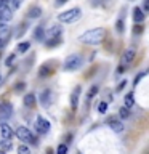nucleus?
<instances>
[{
  "mask_svg": "<svg viewBox=\"0 0 149 154\" xmlns=\"http://www.w3.org/2000/svg\"><path fill=\"white\" fill-rule=\"evenodd\" d=\"M7 3H8V7L11 8V10H16V8L21 7L23 0H7Z\"/></svg>",
  "mask_w": 149,
  "mask_h": 154,
  "instance_id": "nucleus-19",
  "label": "nucleus"
},
{
  "mask_svg": "<svg viewBox=\"0 0 149 154\" xmlns=\"http://www.w3.org/2000/svg\"><path fill=\"white\" fill-rule=\"evenodd\" d=\"M104 35H106L104 29L103 27H96V29H91V31L84 32L79 38H80V42L87 43V45H98V43H101L104 40Z\"/></svg>",
  "mask_w": 149,
  "mask_h": 154,
  "instance_id": "nucleus-1",
  "label": "nucleus"
},
{
  "mask_svg": "<svg viewBox=\"0 0 149 154\" xmlns=\"http://www.w3.org/2000/svg\"><path fill=\"white\" fill-rule=\"evenodd\" d=\"M0 154H5V151H0Z\"/></svg>",
  "mask_w": 149,
  "mask_h": 154,
  "instance_id": "nucleus-37",
  "label": "nucleus"
},
{
  "mask_svg": "<svg viewBox=\"0 0 149 154\" xmlns=\"http://www.w3.org/2000/svg\"><path fill=\"white\" fill-rule=\"evenodd\" d=\"M51 38H53V40H48V42H47V45H48V47H53V45H56V43H59V42H61V38H59V37H51Z\"/></svg>",
  "mask_w": 149,
  "mask_h": 154,
  "instance_id": "nucleus-28",
  "label": "nucleus"
},
{
  "mask_svg": "<svg viewBox=\"0 0 149 154\" xmlns=\"http://www.w3.org/2000/svg\"><path fill=\"white\" fill-rule=\"evenodd\" d=\"M79 18H80V8L79 7L71 8V10H67V11H62V13L58 14V19H59L61 23H74Z\"/></svg>",
  "mask_w": 149,
  "mask_h": 154,
  "instance_id": "nucleus-2",
  "label": "nucleus"
},
{
  "mask_svg": "<svg viewBox=\"0 0 149 154\" xmlns=\"http://www.w3.org/2000/svg\"><path fill=\"white\" fill-rule=\"evenodd\" d=\"M108 124H109V127L114 130V132H117V133H120V132H123V124L122 122H119V120H115V119H108Z\"/></svg>",
  "mask_w": 149,
  "mask_h": 154,
  "instance_id": "nucleus-10",
  "label": "nucleus"
},
{
  "mask_svg": "<svg viewBox=\"0 0 149 154\" xmlns=\"http://www.w3.org/2000/svg\"><path fill=\"white\" fill-rule=\"evenodd\" d=\"M144 75H146V74H144V72H141V74H139V75L136 77V79H135V87H136V84H138V82H139V80H141V79H143V77H144Z\"/></svg>",
  "mask_w": 149,
  "mask_h": 154,
  "instance_id": "nucleus-32",
  "label": "nucleus"
},
{
  "mask_svg": "<svg viewBox=\"0 0 149 154\" xmlns=\"http://www.w3.org/2000/svg\"><path fill=\"white\" fill-rule=\"evenodd\" d=\"M24 104L27 106V108H32L34 104H35V95L34 93H29L24 96Z\"/></svg>",
  "mask_w": 149,
  "mask_h": 154,
  "instance_id": "nucleus-15",
  "label": "nucleus"
},
{
  "mask_svg": "<svg viewBox=\"0 0 149 154\" xmlns=\"http://www.w3.org/2000/svg\"><path fill=\"white\" fill-rule=\"evenodd\" d=\"M50 122L45 119V117H42V116H38V117L35 119V130L38 133H47L48 130H50Z\"/></svg>",
  "mask_w": 149,
  "mask_h": 154,
  "instance_id": "nucleus-5",
  "label": "nucleus"
},
{
  "mask_svg": "<svg viewBox=\"0 0 149 154\" xmlns=\"http://www.w3.org/2000/svg\"><path fill=\"white\" fill-rule=\"evenodd\" d=\"M0 82H2V74H0Z\"/></svg>",
  "mask_w": 149,
  "mask_h": 154,
  "instance_id": "nucleus-38",
  "label": "nucleus"
},
{
  "mask_svg": "<svg viewBox=\"0 0 149 154\" xmlns=\"http://www.w3.org/2000/svg\"><path fill=\"white\" fill-rule=\"evenodd\" d=\"M14 133H16V137L21 140V141L27 143V144H35V143H37L35 137H34L32 132H31V130H29L27 127H18Z\"/></svg>",
  "mask_w": 149,
  "mask_h": 154,
  "instance_id": "nucleus-3",
  "label": "nucleus"
},
{
  "mask_svg": "<svg viewBox=\"0 0 149 154\" xmlns=\"http://www.w3.org/2000/svg\"><path fill=\"white\" fill-rule=\"evenodd\" d=\"M40 101H42V104H43V106H48V104H50V103H51V91H50V90L42 91Z\"/></svg>",
  "mask_w": 149,
  "mask_h": 154,
  "instance_id": "nucleus-14",
  "label": "nucleus"
},
{
  "mask_svg": "<svg viewBox=\"0 0 149 154\" xmlns=\"http://www.w3.org/2000/svg\"><path fill=\"white\" fill-rule=\"evenodd\" d=\"M0 148H2V151H10V149H11V143H10V140H5L3 138V141L0 143Z\"/></svg>",
  "mask_w": 149,
  "mask_h": 154,
  "instance_id": "nucleus-23",
  "label": "nucleus"
},
{
  "mask_svg": "<svg viewBox=\"0 0 149 154\" xmlns=\"http://www.w3.org/2000/svg\"><path fill=\"white\" fill-rule=\"evenodd\" d=\"M40 14H42V10L38 7H32L29 10V18H38Z\"/></svg>",
  "mask_w": 149,
  "mask_h": 154,
  "instance_id": "nucleus-17",
  "label": "nucleus"
},
{
  "mask_svg": "<svg viewBox=\"0 0 149 154\" xmlns=\"http://www.w3.org/2000/svg\"><path fill=\"white\" fill-rule=\"evenodd\" d=\"M18 154H31V149H29L26 144H19L18 148Z\"/></svg>",
  "mask_w": 149,
  "mask_h": 154,
  "instance_id": "nucleus-24",
  "label": "nucleus"
},
{
  "mask_svg": "<svg viewBox=\"0 0 149 154\" xmlns=\"http://www.w3.org/2000/svg\"><path fill=\"white\" fill-rule=\"evenodd\" d=\"M106 109H108V103H106V101H101L99 106H98V111H99L101 114H104V112H106Z\"/></svg>",
  "mask_w": 149,
  "mask_h": 154,
  "instance_id": "nucleus-27",
  "label": "nucleus"
},
{
  "mask_svg": "<svg viewBox=\"0 0 149 154\" xmlns=\"http://www.w3.org/2000/svg\"><path fill=\"white\" fill-rule=\"evenodd\" d=\"M67 152V146L66 144H59V146L56 148V154H66Z\"/></svg>",
  "mask_w": 149,
  "mask_h": 154,
  "instance_id": "nucleus-26",
  "label": "nucleus"
},
{
  "mask_svg": "<svg viewBox=\"0 0 149 154\" xmlns=\"http://www.w3.org/2000/svg\"><path fill=\"white\" fill-rule=\"evenodd\" d=\"M48 74H50V69H48L47 66H42L40 71H38V77H47Z\"/></svg>",
  "mask_w": 149,
  "mask_h": 154,
  "instance_id": "nucleus-25",
  "label": "nucleus"
},
{
  "mask_svg": "<svg viewBox=\"0 0 149 154\" xmlns=\"http://www.w3.org/2000/svg\"><path fill=\"white\" fill-rule=\"evenodd\" d=\"M79 96H80V87H75L74 88V93L71 96V108L75 109L77 104H79Z\"/></svg>",
  "mask_w": 149,
  "mask_h": 154,
  "instance_id": "nucleus-12",
  "label": "nucleus"
},
{
  "mask_svg": "<svg viewBox=\"0 0 149 154\" xmlns=\"http://www.w3.org/2000/svg\"><path fill=\"white\" fill-rule=\"evenodd\" d=\"M34 37H35V40H43L45 38V31H43V26H37L35 32H34Z\"/></svg>",
  "mask_w": 149,
  "mask_h": 154,
  "instance_id": "nucleus-16",
  "label": "nucleus"
},
{
  "mask_svg": "<svg viewBox=\"0 0 149 154\" xmlns=\"http://www.w3.org/2000/svg\"><path fill=\"white\" fill-rule=\"evenodd\" d=\"M10 34V27L7 26V24H0V38L7 37Z\"/></svg>",
  "mask_w": 149,
  "mask_h": 154,
  "instance_id": "nucleus-21",
  "label": "nucleus"
},
{
  "mask_svg": "<svg viewBox=\"0 0 149 154\" xmlns=\"http://www.w3.org/2000/svg\"><path fill=\"white\" fill-rule=\"evenodd\" d=\"M135 104V100H133V93H128L127 96H125V108H132V106Z\"/></svg>",
  "mask_w": 149,
  "mask_h": 154,
  "instance_id": "nucleus-20",
  "label": "nucleus"
},
{
  "mask_svg": "<svg viewBox=\"0 0 149 154\" xmlns=\"http://www.w3.org/2000/svg\"><path fill=\"white\" fill-rule=\"evenodd\" d=\"M13 60H14V55H11V56H8L7 60H5V64H7V66H11V63H13Z\"/></svg>",
  "mask_w": 149,
  "mask_h": 154,
  "instance_id": "nucleus-31",
  "label": "nucleus"
},
{
  "mask_svg": "<svg viewBox=\"0 0 149 154\" xmlns=\"http://www.w3.org/2000/svg\"><path fill=\"white\" fill-rule=\"evenodd\" d=\"M13 112V106L10 103H3L0 106V122H3L5 119H8Z\"/></svg>",
  "mask_w": 149,
  "mask_h": 154,
  "instance_id": "nucleus-8",
  "label": "nucleus"
},
{
  "mask_svg": "<svg viewBox=\"0 0 149 154\" xmlns=\"http://www.w3.org/2000/svg\"><path fill=\"white\" fill-rule=\"evenodd\" d=\"M96 93H98V87L93 85V87L90 88V91H88V98H93V96H95Z\"/></svg>",
  "mask_w": 149,
  "mask_h": 154,
  "instance_id": "nucleus-29",
  "label": "nucleus"
},
{
  "mask_svg": "<svg viewBox=\"0 0 149 154\" xmlns=\"http://www.w3.org/2000/svg\"><path fill=\"white\" fill-rule=\"evenodd\" d=\"M23 88H24V84H18V85H16V91L23 90Z\"/></svg>",
  "mask_w": 149,
  "mask_h": 154,
  "instance_id": "nucleus-35",
  "label": "nucleus"
},
{
  "mask_svg": "<svg viewBox=\"0 0 149 154\" xmlns=\"http://www.w3.org/2000/svg\"><path fill=\"white\" fill-rule=\"evenodd\" d=\"M144 18H146V13L143 11L141 8H135L133 10V19H135V23H138V24H141L144 21Z\"/></svg>",
  "mask_w": 149,
  "mask_h": 154,
  "instance_id": "nucleus-11",
  "label": "nucleus"
},
{
  "mask_svg": "<svg viewBox=\"0 0 149 154\" xmlns=\"http://www.w3.org/2000/svg\"><path fill=\"white\" fill-rule=\"evenodd\" d=\"M61 32H62V29L59 26H55V27H51L50 31H47V35L45 38H51V37H59L61 35Z\"/></svg>",
  "mask_w": 149,
  "mask_h": 154,
  "instance_id": "nucleus-13",
  "label": "nucleus"
},
{
  "mask_svg": "<svg viewBox=\"0 0 149 154\" xmlns=\"http://www.w3.org/2000/svg\"><path fill=\"white\" fill-rule=\"evenodd\" d=\"M119 116H120L122 119H128V117H130L128 108H125V106H123V108H120V109H119Z\"/></svg>",
  "mask_w": 149,
  "mask_h": 154,
  "instance_id": "nucleus-22",
  "label": "nucleus"
},
{
  "mask_svg": "<svg viewBox=\"0 0 149 154\" xmlns=\"http://www.w3.org/2000/svg\"><path fill=\"white\" fill-rule=\"evenodd\" d=\"M84 64V60H82L80 55H69L64 61V67L67 71H75Z\"/></svg>",
  "mask_w": 149,
  "mask_h": 154,
  "instance_id": "nucleus-4",
  "label": "nucleus"
},
{
  "mask_svg": "<svg viewBox=\"0 0 149 154\" xmlns=\"http://www.w3.org/2000/svg\"><path fill=\"white\" fill-rule=\"evenodd\" d=\"M0 133H2V137L5 140H10L13 137V128L7 122H0Z\"/></svg>",
  "mask_w": 149,
  "mask_h": 154,
  "instance_id": "nucleus-9",
  "label": "nucleus"
},
{
  "mask_svg": "<svg viewBox=\"0 0 149 154\" xmlns=\"http://www.w3.org/2000/svg\"><path fill=\"white\" fill-rule=\"evenodd\" d=\"M141 31H143V27H141V26H138V27L135 26V29H133V32H135V34H139Z\"/></svg>",
  "mask_w": 149,
  "mask_h": 154,
  "instance_id": "nucleus-33",
  "label": "nucleus"
},
{
  "mask_svg": "<svg viewBox=\"0 0 149 154\" xmlns=\"http://www.w3.org/2000/svg\"><path fill=\"white\" fill-rule=\"evenodd\" d=\"M135 55H136V50H135L133 47H132V48H128V50H125V51H123V55H122V58H120V64H122V66H128L130 63L133 61Z\"/></svg>",
  "mask_w": 149,
  "mask_h": 154,
  "instance_id": "nucleus-7",
  "label": "nucleus"
},
{
  "mask_svg": "<svg viewBox=\"0 0 149 154\" xmlns=\"http://www.w3.org/2000/svg\"><path fill=\"white\" fill-rule=\"evenodd\" d=\"M67 0H56V5H62V3H66Z\"/></svg>",
  "mask_w": 149,
  "mask_h": 154,
  "instance_id": "nucleus-36",
  "label": "nucleus"
},
{
  "mask_svg": "<svg viewBox=\"0 0 149 154\" xmlns=\"http://www.w3.org/2000/svg\"><path fill=\"white\" fill-rule=\"evenodd\" d=\"M123 31V21L122 19H119L117 21V32H122Z\"/></svg>",
  "mask_w": 149,
  "mask_h": 154,
  "instance_id": "nucleus-30",
  "label": "nucleus"
},
{
  "mask_svg": "<svg viewBox=\"0 0 149 154\" xmlns=\"http://www.w3.org/2000/svg\"><path fill=\"white\" fill-rule=\"evenodd\" d=\"M29 47H31V43L23 42V43H19V45L16 47V51H18V53H26V51L29 50Z\"/></svg>",
  "mask_w": 149,
  "mask_h": 154,
  "instance_id": "nucleus-18",
  "label": "nucleus"
},
{
  "mask_svg": "<svg viewBox=\"0 0 149 154\" xmlns=\"http://www.w3.org/2000/svg\"><path fill=\"white\" fill-rule=\"evenodd\" d=\"M0 18L5 19V21H10V19L13 18V10L8 7L7 2H3V0H0Z\"/></svg>",
  "mask_w": 149,
  "mask_h": 154,
  "instance_id": "nucleus-6",
  "label": "nucleus"
},
{
  "mask_svg": "<svg viewBox=\"0 0 149 154\" xmlns=\"http://www.w3.org/2000/svg\"><path fill=\"white\" fill-rule=\"evenodd\" d=\"M125 85H127V80H123V82H120V84H119V90H120V88H123V87H125Z\"/></svg>",
  "mask_w": 149,
  "mask_h": 154,
  "instance_id": "nucleus-34",
  "label": "nucleus"
}]
</instances>
